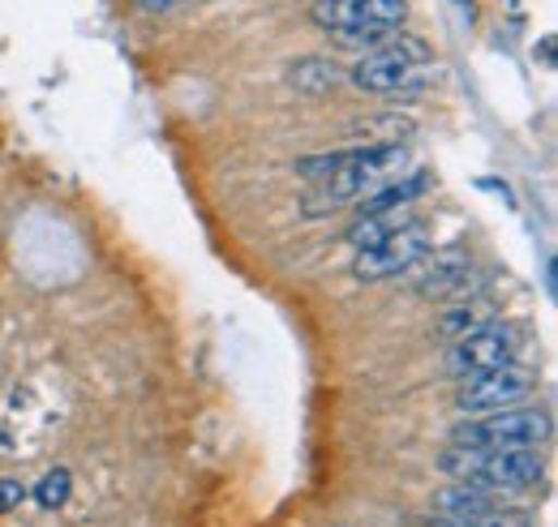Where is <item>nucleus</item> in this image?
<instances>
[{"mask_svg": "<svg viewBox=\"0 0 558 527\" xmlns=\"http://www.w3.org/2000/svg\"><path fill=\"white\" fill-rule=\"evenodd\" d=\"M550 438V412L542 407H502L477 420H464L451 433V446H482V451H533Z\"/></svg>", "mask_w": 558, "mask_h": 527, "instance_id": "obj_4", "label": "nucleus"}, {"mask_svg": "<svg viewBox=\"0 0 558 527\" xmlns=\"http://www.w3.org/2000/svg\"><path fill=\"white\" fill-rule=\"evenodd\" d=\"M177 4H185V0H138L142 13H172Z\"/></svg>", "mask_w": 558, "mask_h": 527, "instance_id": "obj_15", "label": "nucleus"}, {"mask_svg": "<svg viewBox=\"0 0 558 527\" xmlns=\"http://www.w3.org/2000/svg\"><path fill=\"white\" fill-rule=\"evenodd\" d=\"M489 322V305L486 301H469L464 309H451L447 318H442V330L447 334H464V330H477Z\"/></svg>", "mask_w": 558, "mask_h": 527, "instance_id": "obj_12", "label": "nucleus"}, {"mask_svg": "<svg viewBox=\"0 0 558 527\" xmlns=\"http://www.w3.org/2000/svg\"><path fill=\"white\" fill-rule=\"evenodd\" d=\"M22 498H26L22 480H0V515L13 511V506H22Z\"/></svg>", "mask_w": 558, "mask_h": 527, "instance_id": "obj_14", "label": "nucleus"}, {"mask_svg": "<svg viewBox=\"0 0 558 527\" xmlns=\"http://www.w3.org/2000/svg\"><path fill=\"white\" fill-rule=\"evenodd\" d=\"M434 249V232L425 223H400L396 232H387L378 245H365L356 249V262L352 274L361 283H378V279H391V274H404L409 266H417L425 254Z\"/></svg>", "mask_w": 558, "mask_h": 527, "instance_id": "obj_5", "label": "nucleus"}, {"mask_svg": "<svg viewBox=\"0 0 558 527\" xmlns=\"http://www.w3.org/2000/svg\"><path fill=\"white\" fill-rule=\"evenodd\" d=\"M301 176H323V189L310 198V215L336 210L340 201H361L378 194L383 185L400 181L409 168V150L387 142V146H365L349 155H323V159H301Z\"/></svg>", "mask_w": 558, "mask_h": 527, "instance_id": "obj_1", "label": "nucleus"}, {"mask_svg": "<svg viewBox=\"0 0 558 527\" xmlns=\"http://www.w3.org/2000/svg\"><path fill=\"white\" fill-rule=\"evenodd\" d=\"M537 378L529 369H520L515 360L511 365H498L486 369L477 378H464V391H460V412H473V416H486V412H502V407H515L533 395Z\"/></svg>", "mask_w": 558, "mask_h": 527, "instance_id": "obj_7", "label": "nucleus"}, {"mask_svg": "<svg viewBox=\"0 0 558 527\" xmlns=\"http://www.w3.org/2000/svg\"><path fill=\"white\" fill-rule=\"evenodd\" d=\"M292 82L296 86H310V90H327V86H336L340 82V73L336 65H327V61H301V65H292Z\"/></svg>", "mask_w": 558, "mask_h": 527, "instance_id": "obj_13", "label": "nucleus"}, {"mask_svg": "<svg viewBox=\"0 0 558 527\" xmlns=\"http://www.w3.org/2000/svg\"><path fill=\"white\" fill-rule=\"evenodd\" d=\"M413 270V287H417V296L425 301H447V296H456V292H464L469 287V254L464 249H442V254H425L417 266H409Z\"/></svg>", "mask_w": 558, "mask_h": 527, "instance_id": "obj_9", "label": "nucleus"}, {"mask_svg": "<svg viewBox=\"0 0 558 527\" xmlns=\"http://www.w3.org/2000/svg\"><path fill=\"white\" fill-rule=\"evenodd\" d=\"M70 493H73V476L65 467H52V471L35 485V502H39L44 511H61V506L70 502Z\"/></svg>", "mask_w": 558, "mask_h": 527, "instance_id": "obj_11", "label": "nucleus"}, {"mask_svg": "<svg viewBox=\"0 0 558 527\" xmlns=\"http://www.w3.org/2000/svg\"><path fill=\"white\" fill-rule=\"evenodd\" d=\"M438 515L442 519H489V506H494V493L489 489H477V485H451L434 498Z\"/></svg>", "mask_w": 558, "mask_h": 527, "instance_id": "obj_10", "label": "nucleus"}, {"mask_svg": "<svg viewBox=\"0 0 558 527\" xmlns=\"http://www.w3.org/2000/svg\"><path fill=\"white\" fill-rule=\"evenodd\" d=\"M511 360H515V330L498 327V322H486V327L456 334V343L447 352V369L456 378H477V373L498 369V365H511Z\"/></svg>", "mask_w": 558, "mask_h": 527, "instance_id": "obj_6", "label": "nucleus"}, {"mask_svg": "<svg viewBox=\"0 0 558 527\" xmlns=\"http://www.w3.org/2000/svg\"><path fill=\"white\" fill-rule=\"evenodd\" d=\"M323 30H365V26H400L409 17V0H314L310 13Z\"/></svg>", "mask_w": 558, "mask_h": 527, "instance_id": "obj_8", "label": "nucleus"}, {"mask_svg": "<svg viewBox=\"0 0 558 527\" xmlns=\"http://www.w3.org/2000/svg\"><path fill=\"white\" fill-rule=\"evenodd\" d=\"M429 61H434V52H429L425 39L396 30L383 48H374L369 57H361V61L352 65L349 77H352V86H361V90H369V95H396V90H409V86L425 82Z\"/></svg>", "mask_w": 558, "mask_h": 527, "instance_id": "obj_3", "label": "nucleus"}, {"mask_svg": "<svg viewBox=\"0 0 558 527\" xmlns=\"http://www.w3.org/2000/svg\"><path fill=\"white\" fill-rule=\"evenodd\" d=\"M438 467L460 480V485H477L489 493L502 489H533L542 480V455L537 451H482V446H451L442 451Z\"/></svg>", "mask_w": 558, "mask_h": 527, "instance_id": "obj_2", "label": "nucleus"}]
</instances>
